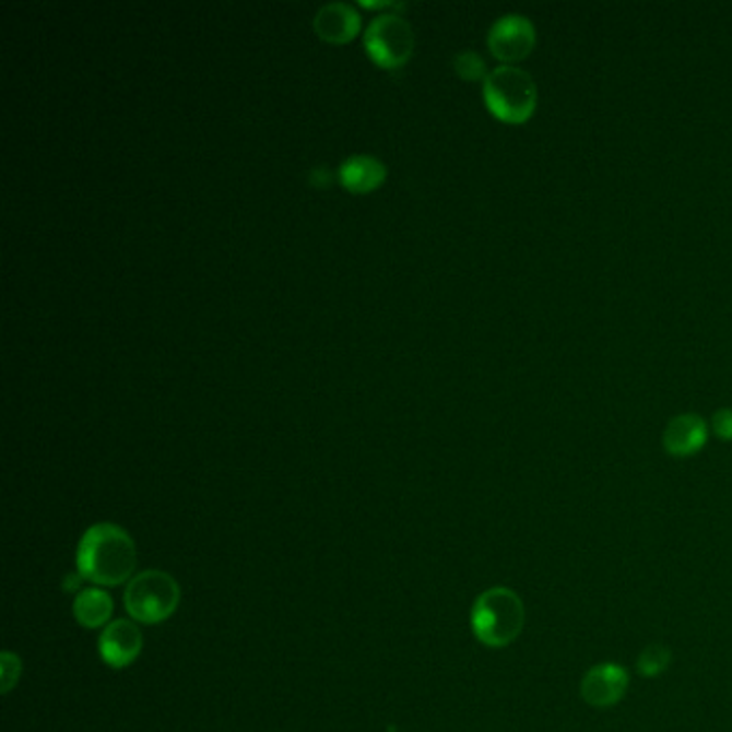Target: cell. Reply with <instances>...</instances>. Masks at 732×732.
Instances as JSON below:
<instances>
[{"mask_svg": "<svg viewBox=\"0 0 732 732\" xmlns=\"http://www.w3.org/2000/svg\"><path fill=\"white\" fill-rule=\"evenodd\" d=\"M78 576L97 587H119L133 578L138 548L131 535L113 522H99L84 531L78 554Z\"/></svg>", "mask_w": 732, "mask_h": 732, "instance_id": "obj_1", "label": "cell"}, {"mask_svg": "<svg viewBox=\"0 0 732 732\" xmlns=\"http://www.w3.org/2000/svg\"><path fill=\"white\" fill-rule=\"evenodd\" d=\"M524 602L509 587H492L471 609V629L488 649H505L516 642L524 629Z\"/></svg>", "mask_w": 732, "mask_h": 732, "instance_id": "obj_2", "label": "cell"}, {"mask_svg": "<svg viewBox=\"0 0 732 732\" xmlns=\"http://www.w3.org/2000/svg\"><path fill=\"white\" fill-rule=\"evenodd\" d=\"M484 102L489 115L509 125L527 122L538 110L540 88L535 78L518 64H498L484 80Z\"/></svg>", "mask_w": 732, "mask_h": 732, "instance_id": "obj_3", "label": "cell"}, {"mask_svg": "<svg viewBox=\"0 0 732 732\" xmlns=\"http://www.w3.org/2000/svg\"><path fill=\"white\" fill-rule=\"evenodd\" d=\"M181 604L179 582L162 569L133 576L125 589V611L138 623L155 625L170 618Z\"/></svg>", "mask_w": 732, "mask_h": 732, "instance_id": "obj_4", "label": "cell"}, {"mask_svg": "<svg viewBox=\"0 0 732 732\" xmlns=\"http://www.w3.org/2000/svg\"><path fill=\"white\" fill-rule=\"evenodd\" d=\"M364 48L376 67L400 69L415 50L413 26L400 13H380L366 28Z\"/></svg>", "mask_w": 732, "mask_h": 732, "instance_id": "obj_5", "label": "cell"}, {"mask_svg": "<svg viewBox=\"0 0 732 732\" xmlns=\"http://www.w3.org/2000/svg\"><path fill=\"white\" fill-rule=\"evenodd\" d=\"M535 46H538V28L535 22L524 13H503L489 26V52L503 64L524 61Z\"/></svg>", "mask_w": 732, "mask_h": 732, "instance_id": "obj_6", "label": "cell"}, {"mask_svg": "<svg viewBox=\"0 0 732 732\" xmlns=\"http://www.w3.org/2000/svg\"><path fill=\"white\" fill-rule=\"evenodd\" d=\"M629 689V672L621 664L602 662L585 672L580 681V696L595 709H609L623 700Z\"/></svg>", "mask_w": 732, "mask_h": 732, "instance_id": "obj_7", "label": "cell"}, {"mask_svg": "<svg viewBox=\"0 0 732 732\" xmlns=\"http://www.w3.org/2000/svg\"><path fill=\"white\" fill-rule=\"evenodd\" d=\"M142 645L144 638L138 623L129 618H119L104 627L99 636V658L106 666L121 671L140 658Z\"/></svg>", "mask_w": 732, "mask_h": 732, "instance_id": "obj_8", "label": "cell"}, {"mask_svg": "<svg viewBox=\"0 0 732 732\" xmlns=\"http://www.w3.org/2000/svg\"><path fill=\"white\" fill-rule=\"evenodd\" d=\"M362 31V15L359 11L349 2H329L322 4L314 15V33L318 39L344 46L357 39Z\"/></svg>", "mask_w": 732, "mask_h": 732, "instance_id": "obj_9", "label": "cell"}, {"mask_svg": "<svg viewBox=\"0 0 732 732\" xmlns=\"http://www.w3.org/2000/svg\"><path fill=\"white\" fill-rule=\"evenodd\" d=\"M709 440V424L696 413L674 415L662 432V445L674 458L698 453Z\"/></svg>", "mask_w": 732, "mask_h": 732, "instance_id": "obj_10", "label": "cell"}, {"mask_svg": "<svg viewBox=\"0 0 732 732\" xmlns=\"http://www.w3.org/2000/svg\"><path fill=\"white\" fill-rule=\"evenodd\" d=\"M385 179V164L371 155H351L338 170V181L351 193H371Z\"/></svg>", "mask_w": 732, "mask_h": 732, "instance_id": "obj_11", "label": "cell"}, {"mask_svg": "<svg viewBox=\"0 0 732 732\" xmlns=\"http://www.w3.org/2000/svg\"><path fill=\"white\" fill-rule=\"evenodd\" d=\"M115 612V602L104 589H82L73 600V616L86 629L104 627Z\"/></svg>", "mask_w": 732, "mask_h": 732, "instance_id": "obj_12", "label": "cell"}, {"mask_svg": "<svg viewBox=\"0 0 732 732\" xmlns=\"http://www.w3.org/2000/svg\"><path fill=\"white\" fill-rule=\"evenodd\" d=\"M672 653L671 649L666 645H660V642H653L649 645L647 649H642V653L638 656V672L647 678H656L660 676L662 672L669 671L671 666Z\"/></svg>", "mask_w": 732, "mask_h": 732, "instance_id": "obj_13", "label": "cell"}, {"mask_svg": "<svg viewBox=\"0 0 732 732\" xmlns=\"http://www.w3.org/2000/svg\"><path fill=\"white\" fill-rule=\"evenodd\" d=\"M456 73L467 82H484L488 78L489 69L486 59L475 50H462L453 57Z\"/></svg>", "mask_w": 732, "mask_h": 732, "instance_id": "obj_14", "label": "cell"}, {"mask_svg": "<svg viewBox=\"0 0 732 732\" xmlns=\"http://www.w3.org/2000/svg\"><path fill=\"white\" fill-rule=\"evenodd\" d=\"M0 671H2V694H9L17 681H20V674H22V660L11 653V651H4L0 656Z\"/></svg>", "mask_w": 732, "mask_h": 732, "instance_id": "obj_15", "label": "cell"}, {"mask_svg": "<svg viewBox=\"0 0 732 732\" xmlns=\"http://www.w3.org/2000/svg\"><path fill=\"white\" fill-rule=\"evenodd\" d=\"M711 427L718 438L722 440H732V406H722L713 413Z\"/></svg>", "mask_w": 732, "mask_h": 732, "instance_id": "obj_16", "label": "cell"}, {"mask_svg": "<svg viewBox=\"0 0 732 732\" xmlns=\"http://www.w3.org/2000/svg\"><path fill=\"white\" fill-rule=\"evenodd\" d=\"M338 181V173H333L329 166H318L314 170H309V185H314L316 189H324Z\"/></svg>", "mask_w": 732, "mask_h": 732, "instance_id": "obj_17", "label": "cell"}, {"mask_svg": "<svg viewBox=\"0 0 732 732\" xmlns=\"http://www.w3.org/2000/svg\"><path fill=\"white\" fill-rule=\"evenodd\" d=\"M359 7L362 9H369V11H374V9H404V4L402 2H391V0H378V2H367V0H359Z\"/></svg>", "mask_w": 732, "mask_h": 732, "instance_id": "obj_18", "label": "cell"}]
</instances>
